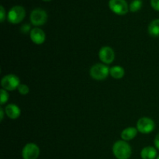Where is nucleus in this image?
Instances as JSON below:
<instances>
[{
    "mask_svg": "<svg viewBox=\"0 0 159 159\" xmlns=\"http://www.w3.org/2000/svg\"><path fill=\"white\" fill-rule=\"evenodd\" d=\"M17 90L19 91V93L20 95H23V96H26V95H27L30 93L29 86L27 85H26V84H20L19 85Z\"/></svg>",
    "mask_w": 159,
    "mask_h": 159,
    "instance_id": "18",
    "label": "nucleus"
},
{
    "mask_svg": "<svg viewBox=\"0 0 159 159\" xmlns=\"http://www.w3.org/2000/svg\"><path fill=\"white\" fill-rule=\"evenodd\" d=\"M30 40H32L33 43L37 45L43 43L46 40V34L43 32V30H42L39 27L33 28L30 32Z\"/></svg>",
    "mask_w": 159,
    "mask_h": 159,
    "instance_id": "10",
    "label": "nucleus"
},
{
    "mask_svg": "<svg viewBox=\"0 0 159 159\" xmlns=\"http://www.w3.org/2000/svg\"><path fill=\"white\" fill-rule=\"evenodd\" d=\"M109 7L116 15L123 16L128 12L129 6L126 0H110Z\"/></svg>",
    "mask_w": 159,
    "mask_h": 159,
    "instance_id": "7",
    "label": "nucleus"
},
{
    "mask_svg": "<svg viewBox=\"0 0 159 159\" xmlns=\"http://www.w3.org/2000/svg\"><path fill=\"white\" fill-rule=\"evenodd\" d=\"M30 25L29 24H25V25H23V26H22L21 27V31L23 33H28L30 31Z\"/></svg>",
    "mask_w": 159,
    "mask_h": 159,
    "instance_id": "21",
    "label": "nucleus"
},
{
    "mask_svg": "<svg viewBox=\"0 0 159 159\" xmlns=\"http://www.w3.org/2000/svg\"><path fill=\"white\" fill-rule=\"evenodd\" d=\"M9 93H7V91L3 89H0V104L1 105H4L5 103L8 102L9 100Z\"/></svg>",
    "mask_w": 159,
    "mask_h": 159,
    "instance_id": "17",
    "label": "nucleus"
},
{
    "mask_svg": "<svg viewBox=\"0 0 159 159\" xmlns=\"http://www.w3.org/2000/svg\"><path fill=\"white\" fill-rule=\"evenodd\" d=\"M157 155L156 148L152 146H147L141 152V157L142 159H155Z\"/></svg>",
    "mask_w": 159,
    "mask_h": 159,
    "instance_id": "13",
    "label": "nucleus"
},
{
    "mask_svg": "<svg viewBox=\"0 0 159 159\" xmlns=\"http://www.w3.org/2000/svg\"><path fill=\"white\" fill-rule=\"evenodd\" d=\"M4 113H5V110H3L2 107L0 108V120L2 121L3 119H4Z\"/></svg>",
    "mask_w": 159,
    "mask_h": 159,
    "instance_id": "23",
    "label": "nucleus"
},
{
    "mask_svg": "<svg viewBox=\"0 0 159 159\" xmlns=\"http://www.w3.org/2000/svg\"><path fill=\"white\" fill-rule=\"evenodd\" d=\"M90 76L97 81H102L110 75V68L105 64H95L89 70Z\"/></svg>",
    "mask_w": 159,
    "mask_h": 159,
    "instance_id": "2",
    "label": "nucleus"
},
{
    "mask_svg": "<svg viewBox=\"0 0 159 159\" xmlns=\"http://www.w3.org/2000/svg\"><path fill=\"white\" fill-rule=\"evenodd\" d=\"M40 155V148L34 143H27L22 150L23 159H37Z\"/></svg>",
    "mask_w": 159,
    "mask_h": 159,
    "instance_id": "8",
    "label": "nucleus"
},
{
    "mask_svg": "<svg viewBox=\"0 0 159 159\" xmlns=\"http://www.w3.org/2000/svg\"><path fill=\"white\" fill-rule=\"evenodd\" d=\"M151 6L155 10L159 11V0H151Z\"/></svg>",
    "mask_w": 159,
    "mask_h": 159,
    "instance_id": "20",
    "label": "nucleus"
},
{
    "mask_svg": "<svg viewBox=\"0 0 159 159\" xmlns=\"http://www.w3.org/2000/svg\"><path fill=\"white\" fill-rule=\"evenodd\" d=\"M110 75L113 79H120L125 75V71L123 67L120 66V65H115V66L110 68Z\"/></svg>",
    "mask_w": 159,
    "mask_h": 159,
    "instance_id": "14",
    "label": "nucleus"
},
{
    "mask_svg": "<svg viewBox=\"0 0 159 159\" xmlns=\"http://www.w3.org/2000/svg\"><path fill=\"white\" fill-rule=\"evenodd\" d=\"M156 159H159V155H158V157H157V158H156Z\"/></svg>",
    "mask_w": 159,
    "mask_h": 159,
    "instance_id": "25",
    "label": "nucleus"
},
{
    "mask_svg": "<svg viewBox=\"0 0 159 159\" xmlns=\"http://www.w3.org/2000/svg\"><path fill=\"white\" fill-rule=\"evenodd\" d=\"M148 34L153 37H159V19L152 20L148 27Z\"/></svg>",
    "mask_w": 159,
    "mask_h": 159,
    "instance_id": "15",
    "label": "nucleus"
},
{
    "mask_svg": "<svg viewBox=\"0 0 159 159\" xmlns=\"http://www.w3.org/2000/svg\"><path fill=\"white\" fill-rule=\"evenodd\" d=\"M141 6H142V1H141V0H133L132 2L130 3L129 9H130L132 12H138V10H140Z\"/></svg>",
    "mask_w": 159,
    "mask_h": 159,
    "instance_id": "16",
    "label": "nucleus"
},
{
    "mask_svg": "<svg viewBox=\"0 0 159 159\" xmlns=\"http://www.w3.org/2000/svg\"><path fill=\"white\" fill-rule=\"evenodd\" d=\"M154 144H155V148L159 150V133L155 136V140H154Z\"/></svg>",
    "mask_w": 159,
    "mask_h": 159,
    "instance_id": "22",
    "label": "nucleus"
},
{
    "mask_svg": "<svg viewBox=\"0 0 159 159\" xmlns=\"http://www.w3.org/2000/svg\"><path fill=\"white\" fill-rule=\"evenodd\" d=\"M6 10H5L4 7L2 6H0V22L1 23H3L4 20H6Z\"/></svg>",
    "mask_w": 159,
    "mask_h": 159,
    "instance_id": "19",
    "label": "nucleus"
},
{
    "mask_svg": "<svg viewBox=\"0 0 159 159\" xmlns=\"http://www.w3.org/2000/svg\"><path fill=\"white\" fill-rule=\"evenodd\" d=\"M99 58L105 65H110L115 59L114 51L109 46L102 47L99 51Z\"/></svg>",
    "mask_w": 159,
    "mask_h": 159,
    "instance_id": "9",
    "label": "nucleus"
},
{
    "mask_svg": "<svg viewBox=\"0 0 159 159\" xmlns=\"http://www.w3.org/2000/svg\"><path fill=\"white\" fill-rule=\"evenodd\" d=\"M43 1H44V2H50V1H51V0H43Z\"/></svg>",
    "mask_w": 159,
    "mask_h": 159,
    "instance_id": "24",
    "label": "nucleus"
},
{
    "mask_svg": "<svg viewBox=\"0 0 159 159\" xmlns=\"http://www.w3.org/2000/svg\"><path fill=\"white\" fill-rule=\"evenodd\" d=\"M138 129L137 127H127V128L124 129L121 132L120 137L122 138L123 141H129L133 140L135 137L138 134Z\"/></svg>",
    "mask_w": 159,
    "mask_h": 159,
    "instance_id": "12",
    "label": "nucleus"
},
{
    "mask_svg": "<svg viewBox=\"0 0 159 159\" xmlns=\"http://www.w3.org/2000/svg\"><path fill=\"white\" fill-rule=\"evenodd\" d=\"M155 128V123L151 118L144 116L140 118L137 122V129L138 132L144 134H148L154 131Z\"/></svg>",
    "mask_w": 159,
    "mask_h": 159,
    "instance_id": "6",
    "label": "nucleus"
},
{
    "mask_svg": "<svg viewBox=\"0 0 159 159\" xmlns=\"http://www.w3.org/2000/svg\"><path fill=\"white\" fill-rule=\"evenodd\" d=\"M20 84L21 83L19 77L14 74L6 75L1 80L2 89L6 91H13L17 89Z\"/></svg>",
    "mask_w": 159,
    "mask_h": 159,
    "instance_id": "4",
    "label": "nucleus"
},
{
    "mask_svg": "<svg viewBox=\"0 0 159 159\" xmlns=\"http://www.w3.org/2000/svg\"><path fill=\"white\" fill-rule=\"evenodd\" d=\"M113 153L117 159H129L131 156L132 149L130 144L125 141H117L113 145Z\"/></svg>",
    "mask_w": 159,
    "mask_h": 159,
    "instance_id": "1",
    "label": "nucleus"
},
{
    "mask_svg": "<svg viewBox=\"0 0 159 159\" xmlns=\"http://www.w3.org/2000/svg\"><path fill=\"white\" fill-rule=\"evenodd\" d=\"M5 113L6 116L11 120H16L18 119L21 114V110L17 105L14 103L8 104L5 107Z\"/></svg>",
    "mask_w": 159,
    "mask_h": 159,
    "instance_id": "11",
    "label": "nucleus"
},
{
    "mask_svg": "<svg viewBox=\"0 0 159 159\" xmlns=\"http://www.w3.org/2000/svg\"><path fill=\"white\" fill-rule=\"evenodd\" d=\"M30 20L31 23L37 27L43 26L48 21V13L46 11L40 8L34 9L31 12Z\"/></svg>",
    "mask_w": 159,
    "mask_h": 159,
    "instance_id": "5",
    "label": "nucleus"
},
{
    "mask_svg": "<svg viewBox=\"0 0 159 159\" xmlns=\"http://www.w3.org/2000/svg\"><path fill=\"white\" fill-rule=\"evenodd\" d=\"M26 16L25 9L21 6H15L9 9L7 15L8 21L12 24H18L24 20Z\"/></svg>",
    "mask_w": 159,
    "mask_h": 159,
    "instance_id": "3",
    "label": "nucleus"
}]
</instances>
